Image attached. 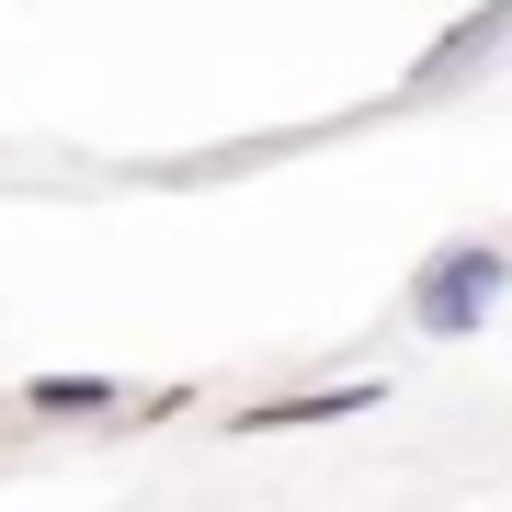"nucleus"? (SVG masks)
Instances as JSON below:
<instances>
[{
    "mask_svg": "<svg viewBox=\"0 0 512 512\" xmlns=\"http://www.w3.org/2000/svg\"><path fill=\"white\" fill-rule=\"evenodd\" d=\"M512 296V251L501 239H456V251H433L410 274V319L433 330V342H467V330H490Z\"/></svg>",
    "mask_w": 512,
    "mask_h": 512,
    "instance_id": "1",
    "label": "nucleus"
},
{
    "mask_svg": "<svg viewBox=\"0 0 512 512\" xmlns=\"http://www.w3.org/2000/svg\"><path fill=\"white\" fill-rule=\"evenodd\" d=\"M501 35H512V0H478L467 23H444V35L421 46V69H410V92H456L467 69H490V57H501Z\"/></svg>",
    "mask_w": 512,
    "mask_h": 512,
    "instance_id": "2",
    "label": "nucleus"
},
{
    "mask_svg": "<svg viewBox=\"0 0 512 512\" xmlns=\"http://www.w3.org/2000/svg\"><path fill=\"white\" fill-rule=\"evenodd\" d=\"M353 410H376V376H353V387H296V399H262L239 433H296V421H353Z\"/></svg>",
    "mask_w": 512,
    "mask_h": 512,
    "instance_id": "3",
    "label": "nucleus"
},
{
    "mask_svg": "<svg viewBox=\"0 0 512 512\" xmlns=\"http://www.w3.org/2000/svg\"><path fill=\"white\" fill-rule=\"evenodd\" d=\"M35 410L46 421H80V410H114V387L103 376H35Z\"/></svg>",
    "mask_w": 512,
    "mask_h": 512,
    "instance_id": "4",
    "label": "nucleus"
}]
</instances>
